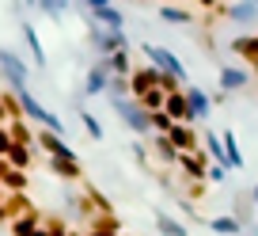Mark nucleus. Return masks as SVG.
Returning a JSON list of instances; mask_svg holds the SVG:
<instances>
[{
	"instance_id": "f257e3e1",
	"label": "nucleus",
	"mask_w": 258,
	"mask_h": 236,
	"mask_svg": "<svg viewBox=\"0 0 258 236\" xmlns=\"http://www.w3.org/2000/svg\"><path fill=\"white\" fill-rule=\"evenodd\" d=\"M16 96H19V107H23V118H27V122H38L42 130L57 133V137H61V133H64L61 118H57L53 111H46V107H42V103H38V99H34V96H31V91H27V88H23V91H16Z\"/></svg>"
},
{
	"instance_id": "f03ea898",
	"label": "nucleus",
	"mask_w": 258,
	"mask_h": 236,
	"mask_svg": "<svg viewBox=\"0 0 258 236\" xmlns=\"http://www.w3.org/2000/svg\"><path fill=\"white\" fill-rule=\"evenodd\" d=\"M145 54H148V61H152V69H160V73H167V76H178V80L186 84V69H182V61H178V57L171 54L167 46L145 42Z\"/></svg>"
},
{
	"instance_id": "7ed1b4c3",
	"label": "nucleus",
	"mask_w": 258,
	"mask_h": 236,
	"mask_svg": "<svg viewBox=\"0 0 258 236\" xmlns=\"http://www.w3.org/2000/svg\"><path fill=\"white\" fill-rule=\"evenodd\" d=\"M209 153L205 149H198V153H182L178 156V168H182V179L186 183H205V175H209Z\"/></svg>"
},
{
	"instance_id": "20e7f679",
	"label": "nucleus",
	"mask_w": 258,
	"mask_h": 236,
	"mask_svg": "<svg viewBox=\"0 0 258 236\" xmlns=\"http://www.w3.org/2000/svg\"><path fill=\"white\" fill-rule=\"evenodd\" d=\"M0 73L8 80V91H23L27 88V65L12 54V50H0Z\"/></svg>"
},
{
	"instance_id": "39448f33",
	"label": "nucleus",
	"mask_w": 258,
	"mask_h": 236,
	"mask_svg": "<svg viewBox=\"0 0 258 236\" xmlns=\"http://www.w3.org/2000/svg\"><path fill=\"white\" fill-rule=\"evenodd\" d=\"M152 88H160V69H152V65H133V73H129V96L141 99V96H148Z\"/></svg>"
},
{
	"instance_id": "423d86ee",
	"label": "nucleus",
	"mask_w": 258,
	"mask_h": 236,
	"mask_svg": "<svg viewBox=\"0 0 258 236\" xmlns=\"http://www.w3.org/2000/svg\"><path fill=\"white\" fill-rule=\"evenodd\" d=\"M114 111H118L121 118L129 122V130H133V133H152V126H148V114L141 111L137 99H114Z\"/></svg>"
},
{
	"instance_id": "0eeeda50",
	"label": "nucleus",
	"mask_w": 258,
	"mask_h": 236,
	"mask_svg": "<svg viewBox=\"0 0 258 236\" xmlns=\"http://www.w3.org/2000/svg\"><path fill=\"white\" fill-rule=\"evenodd\" d=\"M167 141L178 149V156H182V153H198V149H202V133L194 130V126H186V122H175V126H171Z\"/></svg>"
},
{
	"instance_id": "6e6552de",
	"label": "nucleus",
	"mask_w": 258,
	"mask_h": 236,
	"mask_svg": "<svg viewBox=\"0 0 258 236\" xmlns=\"http://www.w3.org/2000/svg\"><path fill=\"white\" fill-rule=\"evenodd\" d=\"M88 8H91V16H95L106 31H121V23H125V16H121L118 4H110V0H91Z\"/></svg>"
},
{
	"instance_id": "1a4fd4ad",
	"label": "nucleus",
	"mask_w": 258,
	"mask_h": 236,
	"mask_svg": "<svg viewBox=\"0 0 258 236\" xmlns=\"http://www.w3.org/2000/svg\"><path fill=\"white\" fill-rule=\"evenodd\" d=\"M250 84V73L239 65H220V96H232V91H243Z\"/></svg>"
},
{
	"instance_id": "9d476101",
	"label": "nucleus",
	"mask_w": 258,
	"mask_h": 236,
	"mask_svg": "<svg viewBox=\"0 0 258 236\" xmlns=\"http://www.w3.org/2000/svg\"><path fill=\"white\" fill-rule=\"evenodd\" d=\"M34 145H38V153H46V156H76L73 149H69V141L57 137V133H49V130H34Z\"/></svg>"
},
{
	"instance_id": "9b49d317",
	"label": "nucleus",
	"mask_w": 258,
	"mask_h": 236,
	"mask_svg": "<svg viewBox=\"0 0 258 236\" xmlns=\"http://www.w3.org/2000/svg\"><path fill=\"white\" fill-rule=\"evenodd\" d=\"M182 91H186V103H190V114H194V126H198V122H205V114L213 111V99L205 96V91L198 88V84H186Z\"/></svg>"
},
{
	"instance_id": "f8f14e48",
	"label": "nucleus",
	"mask_w": 258,
	"mask_h": 236,
	"mask_svg": "<svg viewBox=\"0 0 258 236\" xmlns=\"http://www.w3.org/2000/svg\"><path fill=\"white\" fill-rule=\"evenodd\" d=\"M95 46H99V57H110V54H118V50H125L129 46V38H125V31H95Z\"/></svg>"
},
{
	"instance_id": "ddd939ff",
	"label": "nucleus",
	"mask_w": 258,
	"mask_h": 236,
	"mask_svg": "<svg viewBox=\"0 0 258 236\" xmlns=\"http://www.w3.org/2000/svg\"><path fill=\"white\" fill-rule=\"evenodd\" d=\"M34 156H38V145H16V141H12V149H8V156H4V160H8L16 171H27V168L34 164Z\"/></svg>"
},
{
	"instance_id": "4468645a",
	"label": "nucleus",
	"mask_w": 258,
	"mask_h": 236,
	"mask_svg": "<svg viewBox=\"0 0 258 236\" xmlns=\"http://www.w3.org/2000/svg\"><path fill=\"white\" fill-rule=\"evenodd\" d=\"M49 168L61 175V179H69V183H76V179H84V171H80V160L76 156H49Z\"/></svg>"
},
{
	"instance_id": "2eb2a0df",
	"label": "nucleus",
	"mask_w": 258,
	"mask_h": 236,
	"mask_svg": "<svg viewBox=\"0 0 258 236\" xmlns=\"http://www.w3.org/2000/svg\"><path fill=\"white\" fill-rule=\"evenodd\" d=\"M160 19H163V23H178V27H194V23H198V12H194V8H178V4H163Z\"/></svg>"
},
{
	"instance_id": "dca6fc26",
	"label": "nucleus",
	"mask_w": 258,
	"mask_h": 236,
	"mask_svg": "<svg viewBox=\"0 0 258 236\" xmlns=\"http://www.w3.org/2000/svg\"><path fill=\"white\" fill-rule=\"evenodd\" d=\"M42 221H46V217H42V213H38V206H34V210H27L23 217H16V221H12V236H34V232L42 228Z\"/></svg>"
},
{
	"instance_id": "f3484780",
	"label": "nucleus",
	"mask_w": 258,
	"mask_h": 236,
	"mask_svg": "<svg viewBox=\"0 0 258 236\" xmlns=\"http://www.w3.org/2000/svg\"><path fill=\"white\" fill-rule=\"evenodd\" d=\"M99 61H103V69L110 76H129L133 73V61H129V46L125 50H118V54H110V57H99Z\"/></svg>"
},
{
	"instance_id": "a211bd4d",
	"label": "nucleus",
	"mask_w": 258,
	"mask_h": 236,
	"mask_svg": "<svg viewBox=\"0 0 258 236\" xmlns=\"http://www.w3.org/2000/svg\"><path fill=\"white\" fill-rule=\"evenodd\" d=\"M88 232H106V236H121V221L118 213H95V217L88 221Z\"/></svg>"
},
{
	"instance_id": "6ab92c4d",
	"label": "nucleus",
	"mask_w": 258,
	"mask_h": 236,
	"mask_svg": "<svg viewBox=\"0 0 258 236\" xmlns=\"http://www.w3.org/2000/svg\"><path fill=\"white\" fill-rule=\"evenodd\" d=\"M205 225H209L213 232H220V236H243V221H239V217H232V213H220V217H209Z\"/></svg>"
},
{
	"instance_id": "aec40b11",
	"label": "nucleus",
	"mask_w": 258,
	"mask_h": 236,
	"mask_svg": "<svg viewBox=\"0 0 258 236\" xmlns=\"http://www.w3.org/2000/svg\"><path fill=\"white\" fill-rule=\"evenodd\" d=\"M110 88V73L103 69V61H99L95 69H88V80H84V91L88 96H99V91H106Z\"/></svg>"
},
{
	"instance_id": "412c9836",
	"label": "nucleus",
	"mask_w": 258,
	"mask_h": 236,
	"mask_svg": "<svg viewBox=\"0 0 258 236\" xmlns=\"http://www.w3.org/2000/svg\"><path fill=\"white\" fill-rule=\"evenodd\" d=\"M232 50L243 57V61H258V34H239V38H232Z\"/></svg>"
},
{
	"instance_id": "4be33fe9",
	"label": "nucleus",
	"mask_w": 258,
	"mask_h": 236,
	"mask_svg": "<svg viewBox=\"0 0 258 236\" xmlns=\"http://www.w3.org/2000/svg\"><path fill=\"white\" fill-rule=\"evenodd\" d=\"M152 156L163 164V168H171V164H178V149L171 145L167 137H152Z\"/></svg>"
},
{
	"instance_id": "5701e85b",
	"label": "nucleus",
	"mask_w": 258,
	"mask_h": 236,
	"mask_svg": "<svg viewBox=\"0 0 258 236\" xmlns=\"http://www.w3.org/2000/svg\"><path fill=\"white\" fill-rule=\"evenodd\" d=\"M220 145H224V164L228 168H243V153H239V145H235V133H220Z\"/></svg>"
},
{
	"instance_id": "b1692460",
	"label": "nucleus",
	"mask_w": 258,
	"mask_h": 236,
	"mask_svg": "<svg viewBox=\"0 0 258 236\" xmlns=\"http://www.w3.org/2000/svg\"><path fill=\"white\" fill-rule=\"evenodd\" d=\"M4 210H8V221H16V217H23L27 210H34V202L27 198V191H23V195H8V198H4Z\"/></svg>"
},
{
	"instance_id": "393cba45",
	"label": "nucleus",
	"mask_w": 258,
	"mask_h": 236,
	"mask_svg": "<svg viewBox=\"0 0 258 236\" xmlns=\"http://www.w3.org/2000/svg\"><path fill=\"white\" fill-rule=\"evenodd\" d=\"M8 133L16 145H34V126L27 122V118H16V122H8Z\"/></svg>"
},
{
	"instance_id": "a878e982",
	"label": "nucleus",
	"mask_w": 258,
	"mask_h": 236,
	"mask_svg": "<svg viewBox=\"0 0 258 236\" xmlns=\"http://www.w3.org/2000/svg\"><path fill=\"white\" fill-rule=\"evenodd\" d=\"M23 38H27V46H31V57L38 61V69H46V50H42V42H38V31H34L31 23H23Z\"/></svg>"
},
{
	"instance_id": "bb28decb",
	"label": "nucleus",
	"mask_w": 258,
	"mask_h": 236,
	"mask_svg": "<svg viewBox=\"0 0 258 236\" xmlns=\"http://www.w3.org/2000/svg\"><path fill=\"white\" fill-rule=\"evenodd\" d=\"M84 198H88V206L95 213H110V198L103 195L99 187H91V183H84Z\"/></svg>"
},
{
	"instance_id": "cd10ccee",
	"label": "nucleus",
	"mask_w": 258,
	"mask_h": 236,
	"mask_svg": "<svg viewBox=\"0 0 258 236\" xmlns=\"http://www.w3.org/2000/svg\"><path fill=\"white\" fill-rule=\"evenodd\" d=\"M156 228H160V236H186V225L175 221L171 213H156Z\"/></svg>"
},
{
	"instance_id": "c85d7f7f",
	"label": "nucleus",
	"mask_w": 258,
	"mask_h": 236,
	"mask_svg": "<svg viewBox=\"0 0 258 236\" xmlns=\"http://www.w3.org/2000/svg\"><path fill=\"white\" fill-rule=\"evenodd\" d=\"M228 19H235V23H254L258 4H228Z\"/></svg>"
},
{
	"instance_id": "c756f323",
	"label": "nucleus",
	"mask_w": 258,
	"mask_h": 236,
	"mask_svg": "<svg viewBox=\"0 0 258 236\" xmlns=\"http://www.w3.org/2000/svg\"><path fill=\"white\" fill-rule=\"evenodd\" d=\"M4 191H8V195H23L27 191V171H16V168H8V175H4Z\"/></svg>"
},
{
	"instance_id": "7c9ffc66",
	"label": "nucleus",
	"mask_w": 258,
	"mask_h": 236,
	"mask_svg": "<svg viewBox=\"0 0 258 236\" xmlns=\"http://www.w3.org/2000/svg\"><path fill=\"white\" fill-rule=\"evenodd\" d=\"M137 103H141V111H145V114H156V111H163V103H167V96H163L160 88H152V91H148V96H141Z\"/></svg>"
},
{
	"instance_id": "2f4dec72",
	"label": "nucleus",
	"mask_w": 258,
	"mask_h": 236,
	"mask_svg": "<svg viewBox=\"0 0 258 236\" xmlns=\"http://www.w3.org/2000/svg\"><path fill=\"white\" fill-rule=\"evenodd\" d=\"M0 99H4V111H8V122H16V118H23V107H19V96L16 91H0Z\"/></svg>"
},
{
	"instance_id": "473e14b6",
	"label": "nucleus",
	"mask_w": 258,
	"mask_h": 236,
	"mask_svg": "<svg viewBox=\"0 0 258 236\" xmlns=\"http://www.w3.org/2000/svg\"><path fill=\"white\" fill-rule=\"evenodd\" d=\"M80 122H84V130H88V137H103V126H99V118H95V114H91V111H84V107H80Z\"/></svg>"
},
{
	"instance_id": "72a5a7b5",
	"label": "nucleus",
	"mask_w": 258,
	"mask_h": 236,
	"mask_svg": "<svg viewBox=\"0 0 258 236\" xmlns=\"http://www.w3.org/2000/svg\"><path fill=\"white\" fill-rule=\"evenodd\" d=\"M46 228H49V236H69V232H73L64 217H46Z\"/></svg>"
},
{
	"instance_id": "f704fd0d",
	"label": "nucleus",
	"mask_w": 258,
	"mask_h": 236,
	"mask_svg": "<svg viewBox=\"0 0 258 236\" xmlns=\"http://www.w3.org/2000/svg\"><path fill=\"white\" fill-rule=\"evenodd\" d=\"M228 179V168L224 164H209V175H205V183H224Z\"/></svg>"
},
{
	"instance_id": "c9c22d12",
	"label": "nucleus",
	"mask_w": 258,
	"mask_h": 236,
	"mask_svg": "<svg viewBox=\"0 0 258 236\" xmlns=\"http://www.w3.org/2000/svg\"><path fill=\"white\" fill-rule=\"evenodd\" d=\"M186 191H190V202H194V206L209 195V187H205V183H186Z\"/></svg>"
},
{
	"instance_id": "e433bc0d",
	"label": "nucleus",
	"mask_w": 258,
	"mask_h": 236,
	"mask_svg": "<svg viewBox=\"0 0 258 236\" xmlns=\"http://www.w3.org/2000/svg\"><path fill=\"white\" fill-rule=\"evenodd\" d=\"M106 91H114V96H125L129 91V76H110V88Z\"/></svg>"
},
{
	"instance_id": "4c0bfd02",
	"label": "nucleus",
	"mask_w": 258,
	"mask_h": 236,
	"mask_svg": "<svg viewBox=\"0 0 258 236\" xmlns=\"http://www.w3.org/2000/svg\"><path fill=\"white\" fill-rule=\"evenodd\" d=\"M8 149H12V133L8 126H0V156H8Z\"/></svg>"
},
{
	"instance_id": "58836bf2",
	"label": "nucleus",
	"mask_w": 258,
	"mask_h": 236,
	"mask_svg": "<svg viewBox=\"0 0 258 236\" xmlns=\"http://www.w3.org/2000/svg\"><path fill=\"white\" fill-rule=\"evenodd\" d=\"M133 156L141 160V168H148V149L145 145H133Z\"/></svg>"
},
{
	"instance_id": "ea45409f",
	"label": "nucleus",
	"mask_w": 258,
	"mask_h": 236,
	"mask_svg": "<svg viewBox=\"0 0 258 236\" xmlns=\"http://www.w3.org/2000/svg\"><path fill=\"white\" fill-rule=\"evenodd\" d=\"M8 168H12V164L4 160V156H0V179H4V175H8Z\"/></svg>"
},
{
	"instance_id": "a19ab883",
	"label": "nucleus",
	"mask_w": 258,
	"mask_h": 236,
	"mask_svg": "<svg viewBox=\"0 0 258 236\" xmlns=\"http://www.w3.org/2000/svg\"><path fill=\"white\" fill-rule=\"evenodd\" d=\"M0 126H8V111H4V99H0Z\"/></svg>"
},
{
	"instance_id": "79ce46f5",
	"label": "nucleus",
	"mask_w": 258,
	"mask_h": 236,
	"mask_svg": "<svg viewBox=\"0 0 258 236\" xmlns=\"http://www.w3.org/2000/svg\"><path fill=\"white\" fill-rule=\"evenodd\" d=\"M34 236H49V228H46V221H42V228H38V232H34Z\"/></svg>"
},
{
	"instance_id": "37998d69",
	"label": "nucleus",
	"mask_w": 258,
	"mask_h": 236,
	"mask_svg": "<svg viewBox=\"0 0 258 236\" xmlns=\"http://www.w3.org/2000/svg\"><path fill=\"white\" fill-rule=\"evenodd\" d=\"M4 221H8V210H4V206H0V225H4Z\"/></svg>"
},
{
	"instance_id": "c03bdc74",
	"label": "nucleus",
	"mask_w": 258,
	"mask_h": 236,
	"mask_svg": "<svg viewBox=\"0 0 258 236\" xmlns=\"http://www.w3.org/2000/svg\"><path fill=\"white\" fill-rule=\"evenodd\" d=\"M4 198H8V191H4V183H0V206H4Z\"/></svg>"
},
{
	"instance_id": "a18cd8bd",
	"label": "nucleus",
	"mask_w": 258,
	"mask_h": 236,
	"mask_svg": "<svg viewBox=\"0 0 258 236\" xmlns=\"http://www.w3.org/2000/svg\"><path fill=\"white\" fill-rule=\"evenodd\" d=\"M250 202H258V183H254V191H250Z\"/></svg>"
},
{
	"instance_id": "49530a36",
	"label": "nucleus",
	"mask_w": 258,
	"mask_h": 236,
	"mask_svg": "<svg viewBox=\"0 0 258 236\" xmlns=\"http://www.w3.org/2000/svg\"><path fill=\"white\" fill-rule=\"evenodd\" d=\"M250 73H254V76H258V61H250Z\"/></svg>"
},
{
	"instance_id": "de8ad7c7",
	"label": "nucleus",
	"mask_w": 258,
	"mask_h": 236,
	"mask_svg": "<svg viewBox=\"0 0 258 236\" xmlns=\"http://www.w3.org/2000/svg\"><path fill=\"white\" fill-rule=\"evenodd\" d=\"M247 236H258V225H254V228H250V232H247Z\"/></svg>"
},
{
	"instance_id": "09e8293b",
	"label": "nucleus",
	"mask_w": 258,
	"mask_h": 236,
	"mask_svg": "<svg viewBox=\"0 0 258 236\" xmlns=\"http://www.w3.org/2000/svg\"><path fill=\"white\" fill-rule=\"evenodd\" d=\"M84 236H106V232H84Z\"/></svg>"
},
{
	"instance_id": "8fccbe9b",
	"label": "nucleus",
	"mask_w": 258,
	"mask_h": 236,
	"mask_svg": "<svg viewBox=\"0 0 258 236\" xmlns=\"http://www.w3.org/2000/svg\"><path fill=\"white\" fill-rule=\"evenodd\" d=\"M121 236H137V232H121Z\"/></svg>"
}]
</instances>
